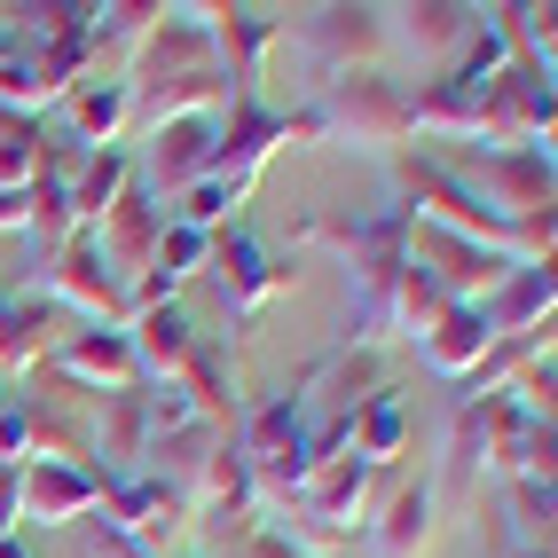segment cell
Instances as JSON below:
<instances>
[{"label": "cell", "instance_id": "19", "mask_svg": "<svg viewBox=\"0 0 558 558\" xmlns=\"http://www.w3.org/2000/svg\"><path fill=\"white\" fill-rule=\"evenodd\" d=\"M401 433H409V409H401L393 386H378V393L362 401V417H354V457L386 472V464L401 457Z\"/></svg>", "mask_w": 558, "mask_h": 558}, {"label": "cell", "instance_id": "22", "mask_svg": "<svg viewBox=\"0 0 558 558\" xmlns=\"http://www.w3.org/2000/svg\"><path fill=\"white\" fill-rule=\"evenodd\" d=\"M0 558H40V550H32L24 535H0Z\"/></svg>", "mask_w": 558, "mask_h": 558}, {"label": "cell", "instance_id": "11", "mask_svg": "<svg viewBox=\"0 0 558 558\" xmlns=\"http://www.w3.org/2000/svg\"><path fill=\"white\" fill-rule=\"evenodd\" d=\"M71 330H80V323H71L56 300H40V291H32V300H9V315H0V386L48 369V354L71 339Z\"/></svg>", "mask_w": 558, "mask_h": 558}, {"label": "cell", "instance_id": "20", "mask_svg": "<svg viewBox=\"0 0 558 558\" xmlns=\"http://www.w3.org/2000/svg\"><path fill=\"white\" fill-rule=\"evenodd\" d=\"M24 213H32V190H16V197H0V236H24Z\"/></svg>", "mask_w": 558, "mask_h": 558}, {"label": "cell", "instance_id": "14", "mask_svg": "<svg viewBox=\"0 0 558 558\" xmlns=\"http://www.w3.org/2000/svg\"><path fill=\"white\" fill-rule=\"evenodd\" d=\"M480 32V9H457V0H417V9H386V40L417 48L425 63H457Z\"/></svg>", "mask_w": 558, "mask_h": 558}, {"label": "cell", "instance_id": "17", "mask_svg": "<svg viewBox=\"0 0 558 558\" xmlns=\"http://www.w3.org/2000/svg\"><path fill=\"white\" fill-rule=\"evenodd\" d=\"M126 190H134V150H80L71 173H63V197H71V220H80V229H95Z\"/></svg>", "mask_w": 558, "mask_h": 558}, {"label": "cell", "instance_id": "16", "mask_svg": "<svg viewBox=\"0 0 558 558\" xmlns=\"http://www.w3.org/2000/svg\"><path fill=\"white\" fill-rule=\"evenodd\" d=\"M433 527H440V480H409V488H393L386 511L369 519V543H378V558H425Z\"/></svg>", "mask_w": 558, "mask_h": 558}, {"label": "cell", "instance_id": "23", "mask_svg": "<svg viewBox=\"0 0 558 558\" xmlns=\"http://www.w3.org/2000/svg\"><path fill=\"white\" fill-rule=\"evenodd\" d=\"M504 558H550V550H504Z\"/></svg>", "mask_w": 558, "mask_h": 558}, {"label": "cell", "instance_id": "7", "mask_svg": "<svg viewBox=\"0 0 558 558\" xmlns=\"http://www.w3.org/2000/svg\"><path fill=\"white\" fill-rule=\"evenodd\" d=\"M205 276H213V291H220V307L229 315H252V307H268L276 291H291V259H276L259 236H244V229H220L213 236V252H205Z\"/></svg>", "mask_w": 558, "mask_h": 558}, {"label": "cell", "instance_id": "21", "mask_svg": "<svg viewBox=\"0 0 558 558\" xmlns=\"http://www.w3.org/2000/svg\"><path fill=\"white\" fill-rule=\"evenodd\" d=\"M95 558H158V550H126V543H110V535H95ZM181 558V550H173Z\"/></svg>", "mask_w": 558, "mask_h": 558}, {"label": "cell", "instance_id": "4", "mask_svg": "<svg viewBox=\"0 0 558 558\" xmlns=\"http://www.w3.org/2000/svg\"><path fill=\"white\" fill-rule=\"evenodd\" d=\"M213 142H220V119H166V126H142V173L134 190L142 197H190L197 181L213 173Z\"/></svg>", "mask_w": 558, "mask_h": 558}, {"label": "cell", "instance_id": "10", "mask_svg": "<svg viewBox=\"0 0 558 558\" xmlns=\"http://www.w3.org/2000/svg\"><path fill=\"white\" fill-rule=\"evenodd\" d=\"M16 496L32 527H71L102 511V464H16Z\"/></svg>", "mask_w": 558, "mask_h": 558}, {"label": "cell", "instance_id": "2", "mask_svg": "<svg viewBox=\"0 0 558 558\" xmlns=\"http://www.w3.org/2000/svg\"><path fill=\"white\" fill-rule=\"evenodd\" d=\"M323 142H362V150H386L409 134V95L386 80V71H347V80H323Z\"/></svg>", "mask_w": 558, "mask_h": 558}, {"label": "cell", "instance_id": "18", "mask_svg": "<svg viewBox=\"0 0 558 558\" xmlns=\"http://www.w3.org/2000/svg\"><path fill=\"white\" fill-rule=\"evenodd\" d=\"M488 347H496V330H488V315H480V307H449V315L417 339V354H425L433 378H472Z\"/></svg>", "mask_w": 558, "mask_h": 558}, {"label": "cell", "instance_id": "24", "mask_svg": "<svg viewBox=\"0 0 558 558\" xmlns=\"http://www.w3.org/2000/svg\"><path fill=\"white\" fill-rule=\"evenodd\" d=\"M0 315H9V291H0Z\"/></svg>", "mask_w": 558, "mask_h": 558}, {"label": "cell", "instance_id": "13", "mask_svg": "<svg viewBox=\"0 0 558 558\" xmlns=\"http://www.w3.org/2000/svg\"><path fill=\"white\" fill-rule=\"evenodd\" d=\"M550 307H558L550 259H535V268H511L488 300H480V315H488L496 339H543V330H550Z\"/></svg>", "mask_w": 558, "mask_h": 558}, {"label": "cell", "instance_id": "12", "mask_svg": "<svg viewBox=\"0 0 558 558\" xmlns=\"http://www.w3.org/2000/svg\"><path fill=\"white\" fill-rule=\"evenodd\" d=\"M158 229H166V213H158V197H142V190H126L119 205H110L95 229H87V244H95V259L119 283H134L142 268H150V252H158Z\"/></svg>", "mask_w": 558, "mask_h": 558}, {"label": "cell", "instance_id": "15", "mask_svg": "<svg viewBox=\"0 0 558 558\" xmlns=\"http://www.w3.org/2000/svg\"><path fill=\"white\" fill-rule=\"evenodd\" d=\"M205 330L181 315V307H150V315H134L126 323V347H134V369H142V386H173L181 369H190Z\"/></svg>", "mask_w": 558, "mask_h": 558}, {"label": "cell", "instance_id": "3", "mask_svg": "<svg viewBox=\"0 0 558 558\" xmlns=\"http://www.w3.org/2000/svg\"><path fill=\"white\" fill-rule=\"evenodd\" d=\"M110 543H126V550H158L173 558V543L190 535V496L166 488V480L150 472H126V480H102V527Z\"/></svg>", "mask_w": 558, "mask_h": 558}, {"label": "cell", "instance_id": "5", "mask_svg": "<svg viewBox=\"0 0 558 558\" xmlns=\"http://www.w3.org/2000/svg\"><path fill=\"white\" fill-rule=\"evenodd\" d=\"M40 300H56L71 323H87V330H126V283L95 259L87 229L48 259V291H40Z\"/></svg>", "mask_w": 558, "mask_h": 558}, {"label": "cell", "instance_id": "8", "mask_svg": "<svg viewBox=\"0 0 558 558\" xmlns=\"http://www.w3.org/2000/svg\"><path fill=\"white\" fill-rule=\"evenodd\" d=\"M48 378H63L71 393H95V401H110V393H134L142 386V369H134V347H126V330H71V339L48 354Z\"/></svg>", "mask_w": 558, "mask_h": 558}, {"label": "cell", "instance_id": "6", "mask_svg": "<svg viewBox=\"0 0 558 558\" xmlns=\"http://www.w3.org/2000/svg\"><path fill=\"white\" fill-rule=\"evenodd\" d=\"M291 40H300L307 63L330 71V80H347V71H378V56L393 48L386 40V9H347V0H339V9H307Z\"/></svg>", "mask_w": 558, "mask_h": 558}, {"label": "cell", "instance_id": "1", "mask_svg": "<svg viewBox=\"0 0 558 558\" xmlns=\"http://www.w3.org/2000/svg\"><path fill=\"white\" fill-rule=\"evenodd\" d=\"M472 205H488L496 220H543L550 213V150H457L433 158Z\"/></svg>", "mask_w": 558, "mask_h": 558}, {"label": "cell", "instance_id": "9", "mask_svg": "<svg viewBox=\"0 0 558 558\" xmlns=\"http://www.w3.org/2000/svg\"><path fill=\"white\" fill-rule=\"evenodd\" d=\"M126 126H134V87H126V71H119V80L87 71V80L63 95L56 142H63V150H126Z\"/></svg>", "mask_w": 558, "mask_h": 558}]
</instances>
